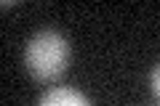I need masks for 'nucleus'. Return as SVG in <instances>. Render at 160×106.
<instances>
[{"mask_svg":"<svg viewBox=\"0 0 160 106\" xmlns=\"http://www.w3.org/2000/svg\"><path fill=\"white\" fill-rule=\"evenodd\" d=\"M69 58H72V48L67 37L53 29L32 35L24 48V67L38 82H53L56 77H62L69 67Z\"/></svg>","mask_w":160,"mask_h":106,"instance_id":"f257e3e1","label":"nucleus"},{"mask_svg":"<svg viewBox=\"0 0 160 106\" xmlns=\"http://www.w3.org/2000/svg\"><path fill=\"white\" fill-rule=\"evenodd\" d=\"M38 106H93V104L75 88H51L40 95Z\"/></svg>","mask_w":160,"mask_h":106,"instance_id":"f03ea898","label":"nucleus"},{"mask_svg":"<svg viewBox=\"0 0 160 106\" xmlns=\"http://www.w3.org/2000/svg\"><path fill=\"white\" fill-rule=\"evenodd\" d=\"M149 85H152V93H155V98L160 101V64L152 69V74H149Z\"/></svg>","mask_w":160,"mask_h":106,"instance_id":"7ed1b4c3","label":"nucleus"}]
</instances>
